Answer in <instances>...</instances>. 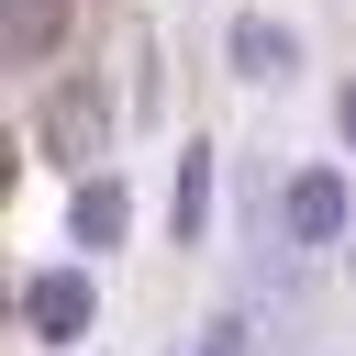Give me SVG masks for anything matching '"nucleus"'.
<instances>
[{
  "label": "nucleus",
  "instance_id": "39448f33",
  "mask_svg": "<svg viewBox=\"0 0 356 356\" xmlns=\"http://www.w3.org/2000/svg\"><path fill=\"white\" fill-rule=\"evenodd\" d=\"M234 56H245V67H289V33H267V22H245V33H234Z\"/></svg>",
  "mask_w": 356,
  "mask_h": 356
},
{
  "label": "nucleus",
  "instance_id": "423d86ee",
  "mask_svg": "<svg viewBox=\"0 0 356 356\" xmlns=\"http://www.w3.org/2000/svg\"><path fill=\"white\" fill-rule=\"evenodd\" d=\"M189 356H245V312H222V323H211V334H200Z\"/></svg>",
  "mask_w": 356,
  "mask_h": 356
},
{
  "label": "nucleus",
  "instance_id": "f03ea898",
  "mask_svg": "<svg viewBox=\"0 0 356 356\" xmlns=\"http://www.w3.org/2000/svg\"><path fill=\"white\" fill-rule=\"evenodd\" d=\"M289 234H300V245H334V234H345V178H334V167H300V178H289Z\"/></svg>",
  "mask_w": 356,
  "mask_h": 356
},
{
  "label": "nucleus",
  "instance_id": "0eeeda50",
  "mask_svg": "<svg viewBox=\"0 0 356 356\" xmlns=\"http://www.w3.org/2000/svg\"><path fill=\"white\" fill-rule=\"evenodd\" d=\"M334 122H345V145H356V89H345V100H334Z\"/></svg>",
  "mask_w": 356,
  "mask_h": 356
},
{
  "label": "nucleus",
  "instance_id": "7ed1b4c3",
  "mask_svg": "<svg viewBox=\"0 0 356 356\" xmlns=\"http://www.w3.org/2000/svg\"><path fill=\"white\" fill-rule=\"evenodd\" d=\"M56 44V0H11V67H33Z\"/></svg>",
  "mask_w": 356,
  "mask_h": 356
},
{
  "label": "nucleus",
  "instance_id": "20e7f679",
  "mask_svg": "<svg viewBox=\"0 0 356 356\" xmlns=\"http://www.w3.org/2000/svg\"><path fill=\"white\" fill-rule=\"evenodd\" d=\"M78 234H89V245H111V234H122V189H111V178H89V189H78Z\"/></svg>",
  "mask_w": 356,
  "mask_h": 356
},
{
  "label": "nucleus",
  "instance_id": "f257e3e1",
  "mask_svg": "<svg viewBox=\"0 0 356 356\" xmlns=\"http://www.w3.org/2000/svg\"><path fill=\"white\" fill-rule=\"evenodd\" d=\"M22 323H33L44 345H67V334H89V278H78V267H56V278H33V289H22Z\"/></svg>",
  "mask_w": 356,
  "mask_h": 356
}]
</instances>
